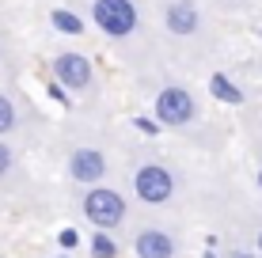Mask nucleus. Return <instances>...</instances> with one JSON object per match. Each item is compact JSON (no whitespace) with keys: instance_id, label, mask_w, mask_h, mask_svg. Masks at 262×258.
I'll list each match as a JSON object with an SVG mask.
<instances>
[{"instance_id":"f8f14e48","label":"nucleus","mask_w":262,"mask_h":258,"mask_svg":"<svg viewBox=\"0 0 262 258\" xmlns=\"http://www.w3.org/2000/svg\"><path fill=\"white\" fill-rule=\"evenodd\" d=\"M92 254H95V258H118V243L111 239V232H99V228H95V236H92Z\"/></svg>"},{"instance_id":"ddd939ff","label":"nucleus","mask_w":262,"mask_h":258,"mask_svg":"<svg viewBox=\"0 0 262 258\" xmlns=\"http://www.w3.org/2000/svg\"><path fill=\"white\" fill-rule=\"evenodd\" d=\"M12 167H15V148L0 137V179H4V175H12Z\"/></svg>"},{"instance_id":"9d476101","label":"nucleus","mask_w":262,"mask_h":258,"mask_svg":"<svg viewBox=\"0 0 262 258\" xmlns=\"http://www.w3.org/2000/svg\"><path fill=\"white\" fill-rule=\"evenodd\" d=\"M50 23L57 27L61 34H84V19H80L76 12H69V8H53V12H50Z\"/></svg>"},{"instance_id":"dca6fc26","label":"nucleus","mask_w":262,"mask_h":258,"mask_svg":"<svg viewBox=\"0 0 262 258\" xmlns=\"http://www.w3.org/2000/svg\"><path fill=\"white\" fill-rule=\"evenodd\" d=\"M255 251H258V258H262V228H258V236H255Z\"/></svg>"},{"instance_id":"39448f33","label":"nucleus","mask_w":262,"mask_h":258,"mask_svg":"<svg viewBox=\"0 0 262 258\" xmlns=\"http://www.w3.org/2000/svg\"><path fill=\"white\" fill-rule=\"evenodd\" d=\"M50 68H53V80H57L65 91H88V87L95 84V68H92V61H88L84 53H76V50L57 53Z\"/></svg>"},{"instance_id":"1a4fd4ad","label":"nucleus","mask_w":262,"mask_h":258,"mask_svg":"<svg viewBox=\"0 0 262 258\" xmlns=\"http://www.w3.org/2000/svg\"><path fill=\"white\" fill-rule=\"evenodd\" d=\"M209 91H213V99H221V103H232V106L243 103V91H239V87L232 84L224 73H213V76H209Z\"/></svg>"},{"instance_id":"f257e3e1","label":"nucleus","mask_w":262,"mask_h":258,"mask_svg":"<svg viewBox=\"0 0 262 258\" xmlns=\"http://www.w3.org/2000/svg\"><path fill=\"white\" fill-rule=\"evenodd\" d=\"M92 19L95 27L106 34V38H129L137 31L141 15H137V4L133 0H92Z\"/></svg>"},{"instance_id":"423d86ee","label":"nucleus","mask_w":262,"mask_h":258,"mask_svg":"<svg viewBox=\"0 0 262 258\" xmlns=\"http://www.w3.org/2000/svg\"><path fill=\"white\" fill-rule=\"evenodd\" d=\"M69 175L80 186H99L106 179V152H99V148H72L69 152Z\"/></svg>"},{"instance_id":"2eb2a0df","label":"nucleus","mask_w":262,"mask_h":258,"mask_svg":"<svg viewBox=\"0 0 262 258\" xmlns=\"http://www.w3.org/2000/svg\"><path fill=\"white\" fill-rule=\"evenodd\" d=\"M224 258H258V251H247V247H232Z\"/></svg>"},{"instance_id":"f3484780","label":"nucleus","mask_w":262,"mask_h":258,"mask_svg":"<svg viewBox=\"0 0 262 258\" xmlns=\"http://www.w3.org/2000/svg\"><path fill=\"white\" fill-rule=\"evenodd\" d=\"M258 190H262V167H258Z\"/></svg>"},{"instance_id":"f03ea898","label":"nucleus","mask_w":262,"mask_h":258,"mask_svg":"<svg viewBox=\"0 0 262 258\" xmlns=\"http://www.w3.org/2000/svg\"><path fill=\"white\" fill-rule=\"evenodd\" d=\"M84 217L92 220L99 232H114V228L125 220V198L118 190H111V186H92V190L84 194Z\"/></svg>"},{"instance_id":"a211bd4d","label":"nucleus","mask_w":262,"mask_h":258,"mask_svg":"<svg viewBox=\"0 0 262 258\" xmlns=\"http://www.w3.org/2000/svg\"><path fill=\"white\" fill-rule=\"evenodd\" d=\"M53 258H72V254H69V251H65V254H53Z\"/></svg>"},{"instance_id":"4468645a","label":"nucleus","mask_w":262,"mask_h":258,"mask_svg":"<svg viewBox=\"0 0 262 258\" xmlns=\"http://www.w3.org/2000/svg\"><path fill=\"white\" fill-rule=\"evenodd\" d=\"M57 243L65 247V251H72V247H80V236H76V228H61V236H57Z\"/></svg>"},{"instance_id":"20e7f679","label":"nucleus","mask_w":262,"mask_h":258,"mask_svg":"<svg viewBox=\"0 0 262 258\" xmlns=\"http://www.w3.org/2000/svg\"><path fill=\"white\" fill-rule=\"evenodd\" d=\"M156 122L160 126H167V129H183V126H190V122L198 118V103H194V95L186 91V87H164V91L156 95Z\"/></svg>"},{"instance_id":"7ed1b4c3","label":"nucleus","mask_w":262,"mask_h":258,"mask_svg":"<svg viewBox=\"0 0 262 258\" xmlns=\"http://www.w3.org/2000/svg\"><path fill=\"white\" fill-rule=\"evenodd\" d=\"M133 194L144 205H167L175 198V175L164 163H141L133 171Z\"/></svg>"},{"instance_id":"0eeeda50","label":"nucleus","mask_w":262,"mask_h":258,"mask_svg":"<svg viewBox=\"0 0 262 258\" xmlns=\"http://www.w3.org/2000/svg\"><path fill=\"white\" fill-rule=\"evenodd\" d=\"M164 23L175 38H190V34L202 31V8L198 0H171L164 8Z\"/></svg>"},{"instance_id":"9b49d317","label":"nucleus","mask_w":262,"mask_h":258,"mask_svg":"<svg viewBox=\"0 0 262 258\" xmlns=\"http://www.w3.org/2000/svg\"><path fill=\"white\" fill-rule=\"evenodd\" d=\"M15 126H19V110H15V103L8 95H0V137L15 133Z\"/></svg>"},{"instance_id":"6e6552de","label":"nucleus","mask_w":262,"mask_h":258,"mask_svg":"<svg viewBox=\"0 0 262 258\" xmlns=\"http://www.w3.org/2000/svg\"><path fill=\"white\" fill-rule=\"evenodd\" d=\"M133 251H137V258H175L179 247H175V236L164 228H141L133 236Z\"/></svg>"}]
</instances>
